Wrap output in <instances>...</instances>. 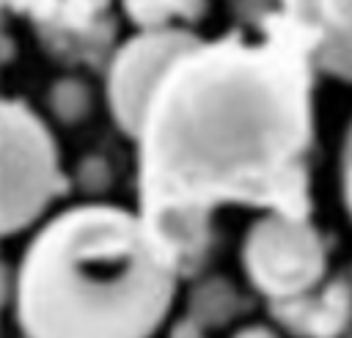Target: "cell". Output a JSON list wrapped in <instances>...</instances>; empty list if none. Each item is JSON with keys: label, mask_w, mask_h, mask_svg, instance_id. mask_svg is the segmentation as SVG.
Listing matches in <instances>:
<instances>
[{"label": "cell", "mask_w": 352, "mask_h": 338, "mask_svg": "<svg viewBox=\"0 0 352 338\" xmlns=\"http://www.w3.org/2000/svg\"><path fill=\"white\" fill-rule=\"evenodd\" d=\"M173 291L176 261L143 217L77 206L28 247L16 313L28 338H151Z\"/></svg>", "instance_id": "obj_2"}, {"label": "cell", "mask_w": 352, "mask_h": 338, "mask_svg": "<svg viewBox=\"0 0 352 338\" xmlns=\"http://www.w3.org/2000/svg\"><path fill=\"white\" fill-rule=\"evenodd\" d=\"M245 267L264 294L292 302L319 280L324 256L316 234L302 217L275 212L250 228L245 242Z\"/></svg>", "instance_id": "obj_4"}, {"label": "cell", "mask_w": 352, "mask_h": 338, "mask_svg": "<svg viewBox=\"0 0 352 338\" xmlns=\"http://www.w3.org/2000/svg\"><path fill=\"white\" fill-rule=\"evenodd\" d=\"M283 25L305 55L352 80V0H283Z\"/></svg>", "instance_id": "obj_6"}, {"label": "cell", "mask_w": 352, "mask_h": 338, "mask_svg": "<svg viewBox=\"0 0 352 338\" xmlns=\"http://www.w3.org/2000/svg\"><path fill=\"white\" fill-rule=\"evenodd\" d=\"M234 338H275L267 327H245V330H239Z\"/></svg>", "instance_id": "obj_8"}, {"label": "cell", "mask_w": 352, "mask_h": 338, "mask_svg": "<svg viewBox=\"0 0 352 338\" xmlns=\"http://www.w3.org/2000/svg\"><path fill=\"white\" fill-rule=\"evenodd\" d=\"M60 187L58 157L41 121L16 102L0 104V234L33 223Z\"/></svg>", "instance_id": "obj_3"}, {"label": "cell", "mask_w": 352, "mask_h": 338, "mask_svg": "<svg viewBox=\"0 0 352 338\" xmlns=\"http://www.w3.org/2000/svg\"><path fill=\"white\" fill-rule=\"evenodd\" d=\"M198 44L182 30H151L132 38L110 69V107L124 132L138 135L146 107L170 66Z\"/></svg>", "instance_id": "obj_5"}, {"label": "cell", "mask_w": 352, "mask_h": 338, "mask_svg": "<svg viewBox=\"0 0 352 338\" xmlns=\"http://www.w3.org/2000/svg\"><path fill=\"white\" fill-rule=\"evenodd\" d=\"M308 55L275 22L270 41L195 44L157 85L140 124L143 214L220 201L305 214Z\"/></svg>", "instance_id": "obj_1"}, {"label": "cell", "mask_w": 352, "mask_h": 338, "mask_svg": "<svg viewBox=\"0 0 352 338\" xmlns=\"http://www.w3.org/2000/svg\"><path fill=\"white\" fill-rule=\"evenodd\" d=\"M341 179H344V201H346L349 214H352V126H349V135H346V143H344V157H341Z\"/></svg>", "instance_id": "obj_7"}]
</instances>
